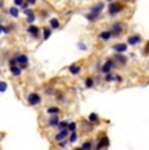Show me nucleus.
<instances>
[{
  "label": "nucleus",
  "mask_w": 149,
  "mask_h": 150,
  "mask_svg": "<svg viewBox=\"0 0 149 150\" xmlns=\"http://www.w3.org/2000/svg\"><path fill=\"white\" fill-rule=\"evenodd\" d=\"M13 59L16 60V64H20L21 67L20 68H26L28 65H29V57H28V55L25 54H15V57Z\"/></svg>",
  "instance_id": "f257e3e1"
},
{
  "label": "nucleus",
  "mask_w": 149,
  "mask_h": 150,
  "mask_svg": "<svg viewBox=\"0 0 149 150\" xmlns=\"http://www.w3.org/2000/svg\"><path fill=\"white\" fill-rule=\"evenodd\" d=\"M122 4L118 1H113L109 4V14L110 16H116L118 13L122 12Z\"/></svg>",
  "instance_id": "f03ea898"
},
{
  "label": "nucleus",
  "mask_w": 149,
  "mask_h": 150,
  "mask_svg": "<svg viewBox=\"0 0 149 150\" xmlns=\"http://www.w3.org/2000/svg\"><path fill=\"white\" fill-rule=\"evenodd\" d=\"M111 35H120L123 33V22L122 21H115L113 24V26L110 29Z\"/></svg>",
  "instance_id": "7ed1b4c3"
},
{
  "label": "nucleus",
  "mask_w": 149,
  "mask_h": 150,
  "mask_svg": "<svg viewBox=\"0 0 149 150\" xmlns=\"http://www.w3.org/2000/svg\"><path fill=\"white\" fill-rule=\"evenodd\" d=\"M41 102H42V98L38 93H30L29 96H28V103H29L30 106H37Z\"/></svg>",
  "instance_id": "20e7f679"
},
{
  "label": "nucleus",
  "mask_w": 149,
  "mask_h": 150,
  "mask_svg": "<svg viewBox=\"0 0 149 150\" xmlns=\"http://www.w3.org/2000/svg\"><path fill=\"white\" fill-rule=\"evenodd\" d=\"M114 68H115V63H114L111 59H109V60H106L105 64L102 65L101 72L102 73H105V74H107V73H111V71H113Z\"/></svg>",
  "instance_id": "39448f33"
},
{
  "label": "nucleus",
  "mask_w": 149,
  "mask_h": 150,
  "mask_svg": "<svg viewBox=\"0 0 149 150\" xmlns=\"http://www.w3.org/2000/svg\"><path fill=\"white\" fill-rule=\"evenodd\" d=\"M104 8H105V4H104V3H96V4H94L93 7L90 8L89 13H90V14H94V16L98 17L99 13L104 11Z\"/></svg>",
  "instance_id": "423d86ee"
},
{
  "label": "nucleus",
  "mask_w": 149,
  "mask_h": 150,
  "mask_svg": "<svg viewBox=\"0 0 149 150\" xmlns=\"http://www.w3.org/2000/svg\"><path fill=\"white\" fill-rule=\"evenodd\" d=\"M109 144H110V141H109V137L107 136H104V137H101V140L97 142V145H96V150H102V149H105V148H107L109 146Z\"/></svg>",
  "instance_id": "0eeeda50"
},
{
  "label": "nucleus",
  "mask_w": 149,
  "mask_h": 150,
  "mask_svg": "<svg viewBox=\"0 0 149 150\" xmlns=\"http://www.w3.org/2000/svg\"><path fill=\"white\" fill-rule=\"evenodd\" d=\"M141 41H143V38H141V35H139V34H133V35H130L127 38V42L130 46H136Z\"/></svg>",
  "instance_id": "6e6552de"
},
{
  "label": "nucleus",
  "mask_w": 149,
  "mask_h": 150,
  "mask_svg": "<svg viewBox=\"0 0 149 150\" xmlns=\"http://www.w3.org/2000/svg\"><path fill=\"white\" fill-rule=\"evenodd\" d=\"M24 14H26V21H28V24H30V25H34V21H35V13L33 12L31 9H24Z\"/></svg>",
  "instance_id": "1a4fd4ad"
},
{
  "label": "nucleus",
  "mask_w": 149,
  "mask_h": 150,
  "mask_svg": "<svg viewBox=\"0 0 149 150\" xmlns=\"http://www.w3.org/2000/svg\"><path fill=\"white\" fill-rule=\"evenodd\" d=\"M68 136H70V132H68L67 129H64V131H60L59 133H56L55 137H54V140L58 141V142H60V141L65 140V138H67Z\"/></svg>",
  "instance_id": "9d476101"
},
{
  "label": "nucleus",
  "mask_w": 149,
  "mask_h": 150,
  "mask_svg": "<svg viewBox=\"0 0 149 150\" xmlns=\"http://www.w3.org/2000/svg\"><path fill=\"white\" fill-rule=\"evenodd\" d=\"M114 51H115L116 54L123 55L127 51V45H126V43H116V45H114Z\"/></svg>",
  "instance_id": "9b49d317"
},
{
  "label": "nucleus",
  "mask_w": 149,
  "mask_h": 150,
  "mask_svg": "<svg viewBox=\"0 0 149 150\" xmlns=\"http://www.w3.org/2000/svg\"><path fill=\"white\" fill-rule=\"evenodd\" d=\"M114 63H119V64H122V65H124L126 63H127V57L124 56V55H122V54H115L114 55V60H113Z\"/></svg>",
  "instance_id": "f8f14e48"
},
{
  "label": "nucleus",
  "mask_w": 149,
  "mask_h": 150,
  "mask_svg": "<svg viewBox=\"0 0 149 150\" xmlns=\"http://www.w3.org/2000/svg\"><path fill=\"white\" fill-rule=\"evenodd\" d=\"M28 33L31 34L34 38H38L39 37V28L37 26V25H30V26L28 28Z\"/></svg>",
  "instance_id": "ddd939ff"
},
{
  "label": "nucleus",
  "mask_w": 149,
  "mask_h": 150,
  "mask_svg": "<svg viewBox=\"0 0 149 150\" xmlns=\"http://www.w3.org/2000/svg\"><path fill=\"white\" fill-rule=\"evenodd\" d=\"M59 116L58 115H53V116L48 119V122H47V125L48 127H51V128H54V127H58V124H59Z\"/></svg>",
  "instance_id": "4468645a"
},
{
  "label": "nucleus",
  "mask_w": 149,
  "mask_h": 150,
  "mask_svg": "<svg viewBox=\"0 0 149 150\" xmlns=\"http://www.w3.org/2000/svg\"><path fill=\"white\" fill-rule=\"evenodd\" d=\"M111 37L113 35H111L110 30H104V31H101V34H99V38H101L102 41H109Z\"/></svg>",
  "instance_id": "2eb2a0df"
},
{
  "label": "nucleus",
  "mask_w": 149,
  "mask_h": 150,
  "mask_svg": "<svg viewBox=\"0 0 149 150\" xmlns=\"http://www.w3.org/2000/svg\"><path fill=\"white\" fill-rule=\"evenodd\" d=\"M80 65H77V64H72V65H70V68H68V71H70V73L71 74H79L80 73Z\"/></svg>",
  "instance_id": "dca6fc26"
},
{
  "label": "nucleus",
  "mask_w": 149,
  "mask_h": 150,
  "mask_svg": "<svg viewBox=\"0 0 149 150\" xmlns=\"http://www.w3.org/2000/svg\"><path fill=\"white\" fill-rule=\"evenodd\" d=\"M94 85H96V80H94L93 77H88V79L85 80V88H87V89L93 88Z\"/></svg>",
  "instance_id": "f3484780"
},
{
  "label": "nucleus",
  "mask_w": 149,
  "mask_h": 150,
  "mask_svg": "<svg viewBox=\"0 0 149 150\" xmlns=\"http://www.w3.org/2000/svg\"><path fill=\"white\" fill-rule=\"evenodd\" d=\"M59 25H60V22H59L58 18H51L50 20V29L51 30H53V29H58Z\"/></svg>",
  "instance_id": "a211bd4d"
},
{
  "label": "nucleus",
  "mask_w": 149,
  "mask_h": 150,
  "mask_svg": "<svg viewBox=\"0 0 149 150\" xmlns=\"http://www.w3.org/2000/svg\"><path fill=\"white\" fill-rule=\"evenodd\" d=\"M60 112V108L59 107H55V106H53V107H48L47 108V114H50L51 116H53V115H58Z\"/></svg>",
  "instance_id": "6ab92c4d"
},
{
  "label": "nucleus",
  "mask_w": 149,
  "mask_h": 150,
  "mask_svg": "<svg viewBox=\"0 0 149 150\" xmlns=\"http://www.w3.org/2000/svg\"><path fill=\"white\" fill-rule=\"evenodd\" d=\"M21 72H22V69L20 67H17V65H16V67H11V73H12L13 76H16V77L20 76V74H21Z\"/></svg>",
  "instance_id": "aec40b11"
},
{
  "label": "nucleus",
  "mask_w": 149,
  "mask_h": 150,
  "mask_svg": "<svg viewBox=\"0 0 149 150\" xmlns=\"http://www.w3.org/2000/svg\"><path fill=\"white\" fill-rule=\"evenodd\" d=\"M9 14H11L12 17H15V18H17V17L20 16V11H18V8H16V7L9 8Z\"/></svg>",
  "instance_id": "412c9836"
},
{
  "label": "nucleus",
  "mask_w": 149,
  "mask_h": 150,
  "mask_svg": "<svg viewBox=\"0 0 149 150\" xmlns=\"http://www.w3.org/2000/svg\"><path fill=\"white\" fill-rule=\"evenodd\" d=\"M88 119H89V122H90V123H98L99 116L96 114V112H92V114L89 115V117H88Z\"/></svg>",
  "instance_id": "4be33fe9"
},
{
  "label": "nucleus",
  "mask_w": 149,
  "mask_h": 150,
  "mask_svg": "<svg viewBox=\"0 0 149 150\" xmlns=\"http://www.w3.org/2000/svg\"><path fill=\"white\" fill-rule=\"evenodd\" d=\"M68 137H70V140H68V142L74 144V142H76V141H77V138H79V134H77L76 132H72V133H71Z\"/></svg>",
  "instance_id": "5701e85b"
},
{
  "label": "nucleus",
  "mask_w": 149,
  "mask_h": 150,
  "mask_svg": "<svg viewBox=\"0 0 149 150\" xmlns=\"http://www.w3.org/2000/svg\"><path fill=\"white\" fill-rule=\"evenodd\" d=\"M51 33H53V31H51L50 28H45V29H43V39H45V41L50 38V37H51Z\"/></svg>",
  "instance_id": "b1692460"
},
{
  "label": "nucleus",
  "mask_w": 149,
  "mask_h": 150,
  "mask_svg": "<svg viewBox=\"0 0 149 150\" xmlns=\"http://www.w3.org/2000/svg\"><path fill=\"white\" fill-rule=\"evenodd\" d=\"M80 148H81V150H92V149H93V148H92V142H90V141H85V142L82 144Z\"/></svg>",
  "instance_id": "393cba45"
},
{
  "label": "nucleus",
  "mask_w": 149,
  "mask_h": 150,
  "mask_svg": "<svg viewBox=\"0 0 149 150\" xmlns=\"http://www.w3.org/2000/svg\"><path fill=\"white\" fill-rule=\"evenodd\" d=\"M76 123H68V127H67V131L68 132H71V133H72V132H76Z\"/></svg>",
  "instance_id": "a878e982"
},
{
  "label": "nucleus",
  "mask_w": 149,
  "mask_h": 150,
  "mask_svg": "<svg viewBox=\"0 0 149 150\" xmlns=\"http://www.w3.org/2000/svg\"><path fill=\"white\" fill-rule=\"evenodd\" d=\"M67 127H68V122H59V124H58V128L60 129V131L67 129Z\"/></svg>",
  "instance_id": "bb28decb"
},
{
  "label": "nucleus",
  "mask_w": 149,
  "mask_h": 150,
  "mask_svg": "<svg viewBox=\"0 0 149 150\" xmlns=\"http://www.w3.org/2000/svg\"><path fill=\"white\" fill-rule=\"evenodd\" d=\"M7 88H8L7 82H4V81L0 82V93H4V91L7 90Z\"/></svg>",
  "instance_id": "cd10ccee"
},
{
  "label": "nucleus",
  "mask_w": 149,
  "mask_h": 150,
  "mask_svg": "<svg viewBox=\"0 0 149 150\" xmlns=\"http://www.w3.org/2000/svg\"><path fill=\"white\" fill-rule=\"evenodd\" d=\"M68 146V141L67 140H63V141H60L59 142V148L60 149H65Z\"/></svg>",
  "instance_id": "c85d7f7f"
},
{
  "label": "nucleus",
  "mask_w": 149,
  "mask_h": 150,
  "mask_svg": "<svg viewBox=\"0 0 149 150\" xmlns=\"http://www.w3.org/2000/svg\"><path fill=\"white\" fill-rule=\"evenodd\" d=\"M77 46H79V48H80V50H82V51H85V50H87V45H84V43H82V42H79V45H77Z\"/></svg>",
  "instance_id": "c756f323"
},
{
  "label": "nucleus",
  "mask_w": 149,
  "mask_h": 150,
  "mask_svg": "<svg viewBox=\"0 0 149 150\" xmlns=\"http://www.w3.org/2000/svg\"><path fill=\"white\" fill-rule=\"evenodd\" d=\"M15 4H16V5H18V7H21V5L24 4V1H22V0H16Z\"/></svg>",
  "instance_id": "7c9ffc66"
},
{
  "label": "nucleus",
  "mask_w": 149,
  "mask_h": 150,
  "mask_svg": "<svg viewBox=\"0 0 149 150\" xmlns=\"http://www.w3.org/2000/svg\"><path fill=\"white\" fill-rule=\"evenodd\" d=\"M56 97H58V99H59V100H63V99H64V97L62 96V93H58V96H56Z\"/></svg>",
  "instance_id": "2f4dec72"
},
{
  "label": "nucleus",
  "mask_w": 149,
  "mask_h": 150,
  "mask_svg": "<svg viewBox=\"0 0 149 150\" xmlns=\"http://www.w3.org/2000/svg\"><path fill=\"white\" fill-rule=\"evenodd\" d=\"M28 4H35V0H29V1H26Z\"/></svg>",
  "instance_id": "473e14b6"
},
{
  "label": "nucleus",
  "mask_w": 149,
  "mask_h": 150,
  "mask_svg": "<svg viewBox=\"0 0 149 150\" xmlns=\"http://www.w3.org/2000/svg\"><path fill=\"white\" fill-rule=\"evenodd\" d=\"M1 29H3V26H1V22H0V33H1Z\"/></svg>",
  "instance_id": "72a5a7b5"
},
{
  "label": "nucleus",
  "mask_w": 149,
  "mask_h": 150,
  "mask_svg": "<svg viewBox=\"0 0 149 150\" xmlns=\"http://www.w3.org/2000/svg\"><path fill=\"white\" fill-rule=\"evenodd\" d=\"M0 7H4V3H0Z\"/></svg>",
  "instance_id": "f704fd0d"
},
{
  "label": "nucleus",
  "mask_w": 149,
  "mask_h": 150,
  "mask_svg": "<svg viewBox=\"0 0 149 150\" xmlns=\"http://www.w3.org/2000/svg\"><path fill=\"white\" fill-rule=\"evenodd\" d=\"M74 150H81V148H76V149H74Z\"/></svg>",
  "instance_id": "c9c22d12"
}]
</instances>
